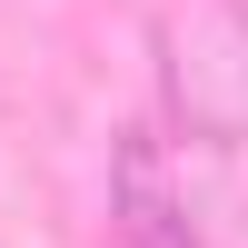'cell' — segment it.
Listing matches in <instances>:
<instances>
[{
	"label": "cell",
	"instance_id": "obj_2",
	"mask_svg": "<svg viewBox=\"0 0 248 248\" xmlns=\"http://www.w3.org/2000/svg\"><path fill=\"white\" fill-rule=\"evenodd\" d=\"M109 218H119V248H209V229L189 218V199L169 189V149L149 129H129L109 149Z\"/></svg>",
	"mask_w": 248,
	"mask_h": 248
},
{
	"label": "cell",
	"instance_id": "obj_1",
	"mask_svg": "<svg viewBox=\"0 0 248 248\" xmlns=\"http://www.w3.org/2000/svg\"><path fill=\"white\" fill-rule=\"evenodd\" d=\"M159 109L199 149H248V0H189L159 20Z\"/></svg>",
	"mask_w": 248,
	"mask_h": 248
}]
</instances>
